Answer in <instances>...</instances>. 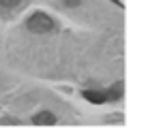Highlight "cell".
<instances>
[{
    "instance_id": "6da1fadb",
    "label": "cell",
    "mask_w": 148,
    "mask_h": 128,
    "mask_svg": "<svg viewBox=\"0 0 148 128\" xmlns=\"http://www.w3.org/2000/svg\"><path fill=\"white\" fill-rule=\"evenodd\" d=\"M28 30L32 34H47V32H52L54 30V22H52V17L49 15H45V13H34V15H30L28 17Z\"/></svg>"
},
{
    "instance_id": "7a4b0ae2",
    "label": "cell",
    "mask_w": 148,
    "mask_h": 128,
    "mask_svg": "<svg viewBox=\"0 0 148 128\" xmlns=\"http://www.w3.org/2000/svg\"><path fill=\"white\" fill-rule=\"evenodd\" d=\"M82 96L92 105H103V102H110V100H118L120 92L118 90H84Z\"/></svg>"
},
{
    "instance_id": "3957f363",
    "label": "cell",
    "mask_w": 148,
    "mask_h": 128,
    "mask_svg": "<svg viewBox=\"0 0 148 128\" xmlns=\"http://www.w3.org/2000/svg\"><path fill=\"white\" fill-rule=\"evenodd\" d=\"M34 124H56V117L54 113H49V111H39L37 115L32 117Z\"/></svg>"
},
{
    "instance_id": "277c9868",
    "label": "cell",
    "mask_w": 148,
    "mask_h": 128,
    "mask_svg": "<svg viewBox=\"0 0 148 128\" xmlns=\"http://www.w3.org/2000/svg\"><path fill=\"white\" fill-rule=\"evenodd\" d=\"M22 0H0V4L2 7H15V4H19Z\"/></svg>"
},
{
    "instance_id": "5b68a950",
    "label": "cell",
    "mask_w": 148,
    "mask_h": 128,
    "mask_svg": "<svg viewBox=\"0 0 148 128\" xmlns=\"http://www.w3.org/2000/svg\"><path fill=\"white\" fill-rule=\"evenodd\" d=\"M82 0H64V7H79Z\"/></svg>"
}]
</instances>
